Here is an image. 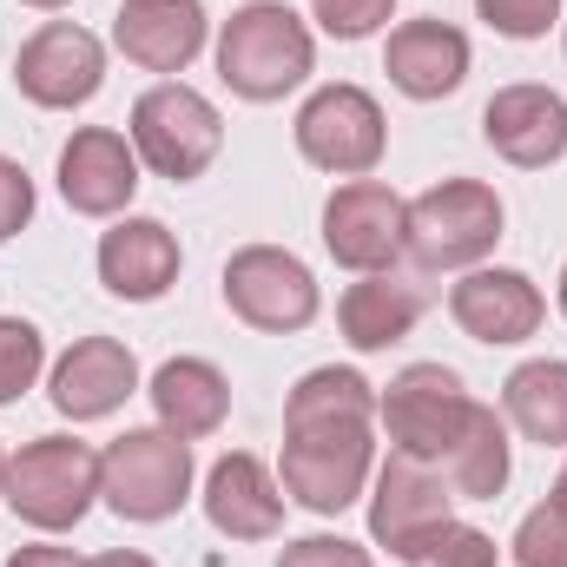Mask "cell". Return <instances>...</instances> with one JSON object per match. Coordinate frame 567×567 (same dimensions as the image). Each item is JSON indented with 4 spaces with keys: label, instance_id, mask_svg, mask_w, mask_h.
Listing matches in <instances>:
<instances>
[{
    "label": "cell",
    "instance_id": "obj_6",
    "mask_svg": "<svg viewBox=\"0 0 567 567\" xmlns=\"http://www.w3.org/2000/svg\"><path fill=\"white\" fill-rule=\"evenodd\" d=\"M218 145H225V120H218V106L205 93H192L178 80L140 93V106H133V152L158 178H172V185L198 178L218 158Z\"/></svg>",
    "mask_w": 567,
    "mask_h": 567
},
{
    "label": "cell",
    "instance_id": "obj_13",
    "mask_svg": "<svg viewBox=\"0 0 567 567\" xmlns=\"http://www.w3.org/2000/svg\"><path fill=\"white\" fill-rule=\"evenodd\" d=\"M449 508H455V488H449V475H442L435 462H416V455H396V449H390V462L377 468L370 535H377L390 555H403L416 535H429L435 522H449Z\"/></svg>",
    "mask_w": 567,
    "mask_h": 567
},
{
    "label": "cell",
    "instance_id": "obj_22",
    "mask_svg": "<svg viewBox=\"0 0 567 567\" xmlns=\"http://www.w3.org/2000/svg\"><path fill=\"white\" fill-rule=\"evenodd\" d=\"M152 410H158V429L198 442V435H218V429H225L231 383H225V370L205 363V357H172V363H158V377H152Z\"/></svg>",
    "mask_w": 567,
    "mask_h": 567
},
{
    "label": "cell",
    "instance_id": "obj_11",
    "mask_svg": "<svg viewBox=\"0 0 567 567\" xmlns=\"http://www.w3.org/2000/svg\"><path fill=\"white\" fill-rule=\"evenodd\" d=\"M403 218H410V205L390 185L350 178L323 205V251L350 271H390L403 258Z\"/></svg>",
    "mask_w": 567,
    "mask_h": 567
},
{
    "label": "cell",
    "instance_id": "obj_30",
    "mask_svg": "<svg viewBox=\"0 0 567 567\" xmlns=\"http://www.w3.org/2000/svg\"><path fill=\"white\" fill-rule=\"evenodd\" d=\"M310 7H317V20H323L330 40H370L390 20L396 0H310Z\"/></svg>",
    "mask_w": 567,
    "mask_h": 567
},
{
    "label": "cell",
    "instance_id": "obj_2",
    "mask_svg": "<svg viewBox=\"0 0 567 567\" xmlns=\"http://www.w3.org/2000/svg\"><path fill=\"white\" fill-rule=\"evenodd\" d=\"M93 495H100V449H86L80 435H40L7 462V508L40 535L80 528Z\"/></svg>",
    "mask_w": 567,
    "mask_h": 567
},
{
    "label": "cell",
    "instance_id": "obj_37",
    "mask_svg": "<svg viewBox=\"0 0 567 567\" xmlns=\"http://www.w3.org/2000/svg\"><path fill=\"white\" fill-rule=\"evenodd\" d=\"M27 7H66V0H27Z\"/></svg>",
    "mask_w": 567,
    "mask_h": 567
},
{
    "label": "cell",
    "instance_id": "obj_10",
    "mask_svg": "<svg viewBox=\"0 0 567 567\" xmlns=\"http://www.w3.org/2000/svg\"><path fill=\"white\" fill-rule=\"evenodd\" d=\"M13 86H20L33 106H47V113H73V106H86V100L106 86V47H100L86 27H73V20H47V27L20 47Z\"/></svg>",
    "mask_w": 567,
    "mask_h": 567
},
{
    "label": "cell",
    "instance_id": "obj_3",
    "mask_svg": "<svg viewBox=\"0 0 567 567\" xmlns=\"http://www.w3.org/2000/svg\"><path fill=\"white\" fill-rule=\"evenodd\" d=\"M502 238V198L475 178H442L423 198H410L403 218V251L416 271H462L482 265Z\"/></svg>",
    "mask_w": 567,
    "mask_h": 567
},
{
    "label": "cell",
    "instance_id": "obj_4",
    "mask_svg": "<svg viewBox=\"0 0 567 567\" xmlns=\"http://www.w3.org/2000/svg\"><path fill=\"white\" fill-rule=\"evenodd\" d=\"M100 495L126 522H165L192 495V442L172 429H126L100 455Z\"/></svg>",
    "mask_w": 567,
    "mask_h": 567
},
{
    "label": "cell",
    "instance_id": "obj_17",
    "mask_svg": "<svg viewBox=\"0 0 567 567\" xmlns=\"http://www.w3.org/2000/svg\"><path fill=\"white\" fill-rule=\"evenodd\" d=\"M113 40L145 73H185L205 47V7L198 0H126L113 20Z\"/></svg>",
    "mask_w": 567,
    "mask_h": 567
},
{
    "label": "cell",
    "instance_id": "obj_12",
    "mask_svg": "<svg viewBox=\"0 0 567 567\" xmlns=\"http://www.w3.org/2000/svg\"><path fill=\"white\" fill-rule=\"evenodd\" d=\"M140 192V152L113 126H86L60 145V198L86 218H113L126 212Z\"/></svg>",
    "mask_w": 567,
    "mask_h": 567
},
{
    "label": "cell",
    "instance_id": "obj_14",
    "mask_svg": "<svg viewBox=\"0 0 567 567\" xmlns=\"http://www.w3.org/2000/svg\"><path fill=\"white\" fill-rule=\"evenodd\" d=\"M140 390V363L120 337H80L60 363H53V410L73 416V423H100L113 416L126 396Z\"/></svg>",
    "mask_w": 567,
    "mask_h": 567
},
{
    "label": "cell",
    "instance_id": "obj_24",
    "mask_svg": "<svg viewBox=\"0 0 567 567\" xmlns=\"http://www.w3.org/2000/svg\"><path fill=\"white\" fill-rule=\"evenodd\" d=\"M502 410H508V423L522 429L528 442L567 449V363L561 357L522 363V370L502 383Z\"/></svg>",
    "mask_w": 567,
    "mask_h": 567
},
{
    "label": "cell",
    "instance_id": "obj_23",
    "mask_svg": "<svg viewBox=\"0 0 567 567\" xmlns=\"http://www.w3.org/2000/svg\"><path fill=\"white\" fill-rule=\"evenodd\" d=\"M435 468L449 475L455 502H495V495L508 488V429H502V416H495L488 403H475L468 423H462V435H455V449H449Z\"/></svg>",
    "mask_w": 567,
    "mask_h": 567
},
{
    "label": "cell",
    "instance_id": "obj_8",
    "mask_svg": "<svg viewBox=\"0 0 567 567\" xmlns=\"http://www.w3.org/2000/svg\"><path fill=\"white\" fill-rule=\"evenodd\" d=\"M297 152L317 172L363 178L383 158V106L363 86H317L297 113Z\"/></svg>",
    "mask_w": 567,
    "mask_h": 567
},
{
    "label": "cell",
    "instance_id": "obj_26",
    "mask_svg": "<svg viewBox=\"0 0 567 567\" xmlns=\"http://www.w3.org/2000/svg\"><path fill=\"white\" fill-rule=\"evenodd\" d=\"M495 542L482 535V528H468V522H435L429 535H416L410 548H403V567H495Z\"/></svg>",
    "mask_w": 567,
    "mask_h": 567
},
{
    "label": "cell",
    "instance_id": "obj_31",
    "mask_svg": "<svg viewBox=\"0 0 567 567\" xmlns=\"http://www.w3.org/2000/svg\"><path fill=\"white\" fill-rule=\"evenodd\" d=\"M278 567H377V561H370V548H357L343 535H303L278 555Z\"/></svg>",
    "mask_w": 567,
    "mask_h": 567
},
{
    "label": "cell",
    "instance_id": "obj_15",
    "mask_svg": "<svg viewBox=\"0 0 567 567\" xmlns=\"http://www.w3.org/2000/svg\"><path fill=\"white\" fill-rule=\"evenodd\" d=\"M482 140L495 145L508 165L542 172L567 152V100L548 86H502L482 106Z\"/></svg>",
    "mask_w": 567,
    "mask_h": 567
},
{
    "label": "cell",
    "instance_id": "obj_1",
    "mask_svg": "<svg viewBox=\"0 0 567 567\" xmlns=\"http://www.w3.org/2000/svg\"><path fill=\"white\" fill-rule=\"evenodd\" d=\"M310 60H317L310 27H303L284 0H251V7H238V13L225 20V33H218V80H225L238 100H251V106H271L284 93H297V86L310 80Z\"/></svg>",
    "mask_w": 567,
    "mask_h": 567
},
{
    "label": "cell",
    "instance_id": "obj_29",
    "mask_svg": "<svg viewBox=\"0 0 567 567\" xmlns=\"http://www.w3.org/2000/svg\"><path fill=\"white\" fill-rule=\"evenodd\" d=\"M475 13L508 40H542L561 20V0H475Z\"/></svg>",
    "mask_w": 567,
    "mask_h": 567
},
{
    "label": "cell",
    "instance_id": "obj_38",
    "mask_svg": "<svg viewBox=\"0 0 567 567\" xmlns=\"http://www.w3.org/2000/svg\"><path fill=\"white\" fill-rule=\"evenodd\" d=\"M561 317H567V271H561Z\"/></svg>",
    "mask_w": 567,
    "mask_h": 567
},
{
    "label": "cell",
    "instance_id": "obj_16",
    "mask_svg": "<svg viewBox=\"0 0 567 567\" xmlns=\"http://www.w3.org/2000/svg\"><path fill=\"white\" fill-rule=\"evenodd\" d=\"M449 317L475 337V343H528L548 317L535 278L522 271H468L449 290Z\"/></svg>",
    "mask_w": 567,
    "mask_h": 567
},
{
    "label": "cell",
    "instance_id": "obj_7",
    "mask_svg": "<svg viewBox=\"0 0 567 567\" xmlns=\"http://www.w3.org/2000/svg\"><path fill=\"white\" fill-rule=\"evenodd\" d=\"M468 410H475V396L442 363H410L383 390V403H377V416L390 429V449L396 455H416V462H442L455 449L462 423H468Z\"/></svg>",
    "mask_w": 567,
    "mask_h": 567
},
{
    "label": "cell",
    "instance_id": "obj_21",
    "mask_svg": "<svg viewBox=\"0 0 567 567\" xmlns=\"http://www.w3.org/2000/svg\"><path fill=\"white\" fill-rule=\"evenodd\" d=\"M423 310H429V290L416 278H396V271H363L337 297V323H343L350 350H390V343H403Z\"/></svg>",
    "mask_w": 567,
    "mask_h": 567
},
{
    "label": "cell",
    "instance_id": "obj_9",
    "mask_svg": "<svg viewBox=\"0 0 567 567\" xmlns=\"http://www.w3.org/2000/svg\"><path fill=\"white\" fill-rule=\"evenodd\" d=\"M225 303H231V317H245L251 330H303L310 317H317V278H310V265L303 258H290L278 245H245V251H231V265H225Z\"/></svg>",
    "mask_w": 567,
    "mask_h": 567
},
{
    "label": "cell",
    "instance_id": "obj_18",
    "mask_svg": "<svg viewBox=\"0 0 567 567\" xmlns=\"http://www.w3.org/2000/svg\"><path fill=\"white\" fill-rule=\"evenodd\" d=\"M205 515L231 542H271L284 528V495H278V482H271V468L238 449V455L212 462V475H205Z\"/></svg>",
    "mask_w": 567,
    "mask_h": 567
},
{
    "label": "cell",
    "instance_id": "obj_27",
    "mask_svg": "<svg viewBox=\"0 0 567 567\" xmlns=\"http://www.w3.org/2000/svg\"><path fill=\"white\" fill-rule=\"evenodd\" d=\"M40 363H47V343L27 317H0V410L20 403L33 383H40Z\"/></svg>",
    "mask_w": 567,
    "mask_h": 567
},
{
    "label": "cell",
    "instance_id": "obj_32",
    "mask_svg": "<svg viewBox=\"0 0 567 567\" xmlns=\"http://www.w3.org/2000/svg\"><path fill=\"white\" fill-rule=\"evenodd\" d=\"M27 218H33V178H27L13 158H0V245H7Z\"/></svg>",
    "mask_w": 567,
    "mask_h": 567
},
{
    "label": "cell",
    "instance_id": "obj_20",
    "mask_svg": "<svg viewBox=\"0 0 567 567\" xmlns=\"http://www.w3.org/2000/svg\"><path fill=\"white\" fill-rule=\"evenodd\" d=\"M178 278V238L158 218H120L100 238V284L126 303H152Z\"/></svg>",
    "mask_w": 567,
    "mask_h": 567
},
{
    "label": "cell",
    "instance_id": "obj_25",
    "mask_svg": "<svg viewBox=\"0 0 567 567\" xmlns=\"http://www.w3.org/2000/svg\"><path fill=\"white\" fill-rule=\"evenodd\" d=\"M377 416V396L357 370H310L290 403H284V429H310V423H370Z\"/></svg>",
    "mask_w": 567,
    "mask_h": 567
},
{
    "label": "cell",
    "instance_id": "obj_19",
    "mask_svg": "<svg viewBox=\"0 0 567 567\" xmlns=\"http://www.w3.org/2000/svg\"><path fill=\"white\" fill-rule=\"evenodd\" d=\"M383 73L410 100H449L468 80V40L449 20H410L383 47Z\"/></svg>",
    "mask_w": 567,
    "mask_h": 567
},
{
    "label": "cell",
    "instance_id": "obj_35",
    "mask_svg": "<svg viewBox=\"0 0 567 567\" xmlns=\"http://www.w3.org/2000/svg\"><path fill=\"white\" fill-rule=\"evenodd\" d=\"M555 502L567 508V462H561V482H555Z\"/></svg>",
    "mask_w": 567,
    "mask_h": 567
},
{
    "label": "cell",
    "instance_id": "obj_36",
    "mask_svg": "<svg viewBox=\"0 0 567 567\" xmlns=\"http://www.w3.org/2000/svg\"><path fill=\"white\" fill-rule=\"evenodd\" d=\"M0 502H7V455H0Z\"/></svg>",
    "mask_w": 567,
    "mask_h": 567
},
{
    "label": "cell",
    "instance_id": "obj_28",
    "mask_svg": "<svg viewBox=\"0 0 567 567\" xmlns=\"http://www.w3.org/2000/svg\"><path fill=\"white\" fill-rule=\"evenodd\" d=\"M515 567H567V508L548 495L515 528Z\"/></svg>",
    "mask_w": 567,
    "mask_h": 567
},
{
    "label": "cell",
    "instance_id": "obj_34",
    "mask_svg": "<svg viewBox=\"0 0 567 567\" xmlns=\"http://www.w3.org/2000/svg\"><path fill=\"white\" fill-rule=\"evenodd\" d=\"M86 567H152V561L133 555V548H113V555H100V561H86Z\"/></svg>",
    "mask_w": 567,
    "mask_h": 567
},
{
    "label": "cell",
    "instance_id": "obj_33",
    "mask_svg": "<svg viewBox=\"0 0 567 567\" xmlns=\"http://www.w3.org/2000/svg\"><path fill=\"white\" fill-rule=\"evenodd\" d=\"M7 567H86L80 555H66V548H20Z\"/></svg>",
    "mask_w": 567,
    "mask_h": 567
},
{
    "label": "cell",
    "instance_id": "obj_5",
    "mask_svg": "<svg viewBox=\"0 0 567 567\" xmlns=\"http://www.w3.org/2000/svg\"><path fill=\"white\" fill-rule=\"evenodd\" d=\"M370 423H310L284 429V495L310 515H343L370 482Z\"/></svg>",
    "mask_w": 567,
    "mask_h": 567
}]
</instances>
